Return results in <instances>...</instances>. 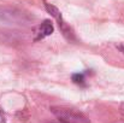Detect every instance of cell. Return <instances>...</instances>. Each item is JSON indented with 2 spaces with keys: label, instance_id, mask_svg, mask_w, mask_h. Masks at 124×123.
<instances>
[{
  "label": "cell",
  "instance_id": "3",
  "mask_svg": "<svg viewBox=\"0 0 124 123\" xmlns=\"http://www.w3.org/2000/svg\"><path fill=\"white\" fill-rule=\"evenodd\" d=\"M53 32H54V27H53L52 22H51V21H48V19L43 21V22L41 23V25H40V27L38 28V30H36L35 41L42 40V39H45V38H47V36L52 35V34H53Z\"/></svg>",
  "mask_w": 124,
  "mask_h": 123
},
{
  "label": "cell",
  "instance_id": "2",
  "mask_svg": "<svg viewBox=\"0 0 124 123\" xmlns=\"http://www.w3.org/2000/svg\"><path fill=\"white\" fill-rule=\"evenodd\" d=\"M0 21L12 24H27L29 17L15 7H0Z\"/></svg>",
  "mask_w": 124,
  "mask_h": 123
},
{
  "label": "cell",
  "instance_id": "7",
  "mask_svg": "<svg viewBox=\"0 0 124 123\" xmlns=\"http://www.w3.org/2000/svg\"><path fill=\"white\" fill-rule=\"evenodd\" d=\"M119 48L122 49V52H123V53H124V46H123V45H121V46H119Z\"/></svg>",
  "mask_w": 124,
  "mask_h": 123
},
{
  "label": "cell",
  "instance_id": "4",
  "mask_svg": "<svg viewBox=\"0 0 124 123\" xmlns=\"http://www.w3.org/2000/svg\"><path fill=\"white\" fill-rule=\"evenodd\" d=\"M71 79H72L74 83H76L78 86H85V76H84V74H82V73L74 74L71 76Z\"/></svg>",
  "mask_w": 124,
  "mask_h": 123
},
{
  "label": "cell",
  "instance_id": "5",
  "mask_svg": "<svg viewBox=\"0 0 124 123\" xmlns=\"http://www.w3.org/2000/svg\"><path fill=\"white\" fill-rule=\"evenodd\" d=\"M0 123H6V118H5V115H4L1 107H0Z\"/></svg>",
  "mask_w": 124,
  "mask_h": 123
},
{
  "label": "cell",
  "instance_id": "1",
  "mask_svg": "<svg viewBox=\"0 0 124 123\" xmlns=\"http://www.w3.org/2000/svg\"><path fill=\"white\" fill-rule=\"evenodd\" d=\"M51 111L60 123H90L89 120L78 111L68 107H52Z\"/></svg>",
  "mask_w": 124,
  "mask_h": 123
},
{
  "label": "cell",
  "instance_id": "6",
  "mask_svg": "<svg viewBox=\"0 0 124 123\" xmlns=\"http://www.w3.org/2000/svg\"><path fill=\"white\" fill-rule=\"evenodd\" d=\"M121 110H122V112L124 114V103L122 104V106H121Z\"/></svg>",
  "mask_w": 124,
  "mask_h": 123
}]
</instances>
